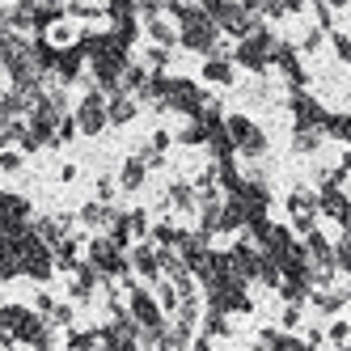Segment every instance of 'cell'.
<instances>
[{"instance_id": "6da1fadb", "label": "cell", "mask_w": 351, "mask_h": 351, "mask_svg": "<svg viewBox=\"0 0 351 351\" xmlns=\"http://www.w3.org/2000/svg\"><path fill=\"white\" fill-rule=\"evenodd\" d=\"M106 123V110H102V102H97V97H85V106H81V132H97Z\"/></svg>"}, {"instance_id": "7a4b0ae2", "label": "cell", "mask_w": 351, "mask_h": 351, "mask_svg": "<svg viewBox=\"0 0 351 351\" xmlns=\"http://www.w3.org/2000/svg\"><path fill=\"white\" fill-rule=\"evenodd\" d=\"M136 317L148 322V326H157V322H161V317H157V305H153V300H148L144 292H136Z\"/></svg>"}, {"instance_id": "3957f363", "label": "cell", "mask_w": 351, "mask_h": 351, "mask_svg": "<svg viewBox=\"0 0 351 351\" xmlns=\"http://www.w3.org/2000/svg\"><path fill=\"white\" fill-rule=\"evenodd\" d=\"M110 119L114 123H128L132 119V102H123V97H119V102H110Z\"/></svg>"}, {"instance_id": "277c9868", "label": "cell", "mask_w": 351, "mask_h": 351, "mask_svg": "<svg viewBox=\"0 0 351 351\" xmlns=\"http://www.w3.org/2000/svg\"><path fill=\"white\" fill-rule=\"evenodd\" d=\"M140 178H144V165H140V161H132V165H128V173H123V186H140Z\"/></svg>"}, {"instance_id": "5b68a950", "label": "cell", "mask_w": 351, "mask_h": 351, "mask_svg": "<svg viewBox=\"0 0 351 351\" xmlns=\"http://www.w3.org/2000/svg\"><path fill=\"white\" fill-rule=\"evenodd\" d=\"M208 77L212 81H229V68H224V64H208Z\"/></svg>"}]
</instances>
